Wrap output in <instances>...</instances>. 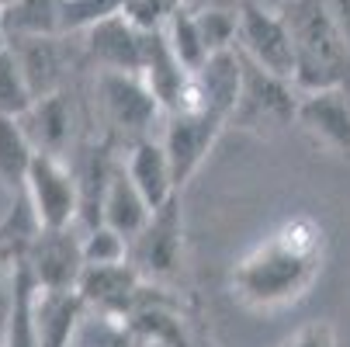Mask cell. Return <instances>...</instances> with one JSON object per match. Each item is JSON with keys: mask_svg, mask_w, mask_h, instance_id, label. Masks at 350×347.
<instances>
[{"mask_svg": "<svg viewBox=\"0 0 350 347\" xmlns=\"http://www.w3.org/2000/svg\"><path fill=\"white\" fill-rule=\"evenodd\" d=\"M149 202L139 194V188L129 181V174L122 167L111 170L108 184H105V194H101V226L115 229L125 243L146 226L149 219Z\"/></svg>", "mask_w": 350, "mask_h": 347, "instance_id": "obj_18", "label": "cell"}, {"mask_svg": "<svg viewBox=\"0 0 350 347\" xmlns=\"http://www.w3.org/2000/svg\"><path fill=\"white\" fill-rule=\"evenodd\" d=\"M11 4H14V0H0V14H4V11H8Z\"/></svg>", "mask_w": 350, "mask_h": 347, "instance_id": "obj_32", "label": "cell"}, {"mask_svg": "<svg viewBox=\"0 0 350 347\" xmlns=\"http://www.w3.org/2000/svg\"><path fill=\"white\" fill-rule=\"evenodd\" d=\"M14 264L4 250H0V316H8V306H11V288H14Z\"/></svg>", "mask_w": 350, "mask_h": 347, "instance_id": "obj_28", "label": "cell"}, {"mask_svg": "<svg viewBox=\"0 0 350 347\" xmlns=\"http://www.w3.org/2000/svg\"><path fill=\"white\" fill-rule=\"evenodd\" d=\"M163 118H167V129H163L160 146H163L170 174H174V188L184 191V184L208 160L226 122L215 115H205V112H174Z\"/></svg>", "mask_w": 350, "mask_h": 347, "instance_id": "obj_7", "label": "cell"}, {"mask_svg": "<svg viewBox=\"0 0 350 347\" xmlns=\"http://www.w3.org/2000/svg\"><path fill=\"white\" fill-rule=\"evenodd\" d=\"M0 42H8V28H4V14H0Z\"/></svg>", "mask_w": 350, "mask_h": 347, "instance_id": "obj_31", "label": "cell"}, {"mask_svg": "<svg viewBox=\"0 0 350 347\" xmlns=\"http://www.w3.org/2000/svg\"><path fill=\"white\" fill-rule=\"evenodd\" d=\"M281 347H336V330L326 320H312L306 326H298Z\"/></svg>", "mask_w": 350, "mask_h": 347, "instance_id": "obj_27", "label": "cell"}, {"mask_svg": "<svg viewBox=\"0 0 350 347\" xmlns=\"http://www.w3.org/2000/svg\"><path fill=\"white\" fill-rule=\"evenodd\" d=\"M25 268L35 288H77L83 274L80 236L73 226L66 229H42L25 254Z\"/></svg>", "mask_w": 350, "mask_h": 347, "instance_id": "obj_8", "label": "cell"}, {"mask_svg": "<svg viewBox=\"0 0 350 347\" xmlns=\"http://www.w3.org/2000/svg\"><path fill=\"white\" fill-rule=\"evenodd\" d=\"M326 4H329V11L336 18V28L343 31V38L350 45V0H326Z\"/></svg>", "mask_w": 350, "mask_h": 347, "instance_id": "obj_29", "label": "cell"}, {"mask_svg": "<svg viewBox=\"0 0 350 347\" xmlns=\"http://www.w3.org/2000/svg\"><path fill=\"white\" fill-rule=\"evenodd\" d=\"M31 160H35V150L21 122L11 115H0V188L8 194H18L25 188Z\"/></svg>", "mask_w": 350, "mask_h": 347, "instance_id": "obj_19", "label": "cell"}, {"mask_svg": "<svg viewBox=\"0 0 350 347\" xmlns=\"http://www.w3.org/2000/svg\"><path fill=\"white\" fill-rule=\"evenodd\" d=\"M31 316L38 347H73V337L87 316V303L77 288H35Z\"/></svg>", "mask_w": 350, "mask_h": 347, "instance_id": "obj_14", "label": "cell"}, {"mask_svg": "<svg viewBox=\"0 0 350 347\" xmlns=\"http://www.w3.org/2000/svg\"><path fill=\"white\" fill-rule=\"evenodd\" d=\"M31 299H35V281H31L25 261H18V264H14L11 306H8V316H4V347H38L35 316H31Z\"/></svg>", "mask_w": 350, "mask_h": 347, "instance_id": "obj_20", "label": "cell"}, {"mask_svg": "<svg viewBox=\"0 0 350 347\" xmlns=\"http://www.w3.org/2000/svg\"><path fill=\"white\" fill-rule=\"evenodd\" d=\"M35 101L31 90H28V80L18 66V56L8 42H0V115H11L18 118L28 105Z\"/></svg>", "mask_w": 350, "mask_h": 347, "instance_id": "obj_23", "label": "cell"}, {"mask_svg": "<svg viewBox=\"0 0 350 347\" xmlns=\"http://www.w3.org/2000/svg\"><path fill=\"white\" fill-rule=\"evenodd\" d=\"M0 347H4V316H0Z\"/></svg>", "mask_w": 350, "mask_h": 347, "instance_id": "obj_33", "label": "cell"}, {"mask_svg": "<svg viewBox=\"0 0 350 347\" xmlns=\"http://www.w3.org/2000/svg\"><path fill=\"white\" fill-rule=\"evenodd\" d=\"M139 80L146 83L149 94H153V101L160 105L163 115H174V112H184L187 108L191 70H184V63L174 56V49L167 45L163 31H146Z\"/></svg>", "mask_w": 350, "mask_h": 347, "instance_id": "obj_12", "label": "cell"}, {"mask_svg": "<svg viewBox=\"0 0 350 347\" xmlns=\"http://www.w3.org/2000/svg\"><path fill=\"white\" fill-rule=\"evenodd\" d=\"M174 4H177V0H122L118 14L129 25H135L139 31H160L167 25Z\"/></svg>", "mask_w": 350, "mask_h": 347, "instance_id": "obj_26", "label": "cell"}, {"mask_svg": "<svg viewBox=\"0 0 350 347\" xmlns=\"http://www.w3.org/2000/svg\"><path fill=\"white\" fill-rule=\"evenodd\" d=\"M295 122L326 150L350 153V90L329 87L298 94Z\"/></svg>", "mask_w": 350, "mask_h": 347, "instance_id": "obj_13", "label": "cell"}, {"mask_svg": "<svg viewBox=\"0 0 350 347\" xmlns=\"http://www.w3.org/2000/svg\"><path fill=\"white\" fill-rule=\"evenodd\" d=\"M326 233L316 219L295 216L254 243L232 264L229 288L254 313H278L302 303L323 271Z\"/></svg>", "mask_w": 350, "mask_h": 347, "instance_id": "obj_1", "label": "cell"}, {"mask_svg": "<svg viewBox=\"0 0 350 347\" xmlns=\"http://www.w3.org/2000/svg\"><path fill=\"white\" fill-rule=\"evenodd\" d=\"M125 261L142 274V281L163 285L184 268V205L180 194L167 198L160 209L149 212L146 226L129 240Z\"/></svg>", "mask_w": 350, "mask_h": 347, "instance_id": "obj_4", "label": "cell"}, {"mask_svg": "<svg viewBox=\"0 0 350 347\" xmlns=\"http://www.w3.org/2000/svg\"><path fill=\"white\" fill-rule=\"evenodd\" d=\"M4 28L8 35H63V0H14Z\"/></svg>", "mask_w": 350, "mask_h": 347, "instance_id": "obj_21", "label": "cell"}, {"mask_svg": "<svg viewBox=\"0 0 350 347\" xmlns=\"http://www.w3.org/2000/svg\"><path fill=\"white\" fill-rule=\"evenodd\" d=\"M139 347H153V344H139Z\"/></svg>", "mask_w": 350, "mask_h": 347, "instance_id": "obj_34", "label": "cell"}, {"mask_svg": "<svg viewBox=\"0 0 350 347\" xmlns=\"http://www.w3.org/2000/svg\"><path fill=\"white\" fill-rule=\"evenodd\" d=\"M8 45L14 49L31 97L63 90V77H66L63 35H8Z\"/></svg>", "mask_w": 350, "mask_h": 347, "instance_id": "obj_16", "label": "cell"}, {"mask_svg": "<svg viewBox=\"0 0 350 347\" xmlns=\"http://www.w3.org/2000/svg\"><path fill=\"white\" fill-rule=\"evenodd\" d=\"M97 94L108 122L135 139H146V129L163 115L139 73H97Z\"/></svg>", "mask_w": 350, "mask_h": 347, "instance_id": "obj_9", "label": "cell"}, {"mask_svg": "<svg viewBox=\"0 0 350 347\" xmlns=\"http://www.w3.org/2000/svg\"><path fill=\"white\" fill-rule=\"evenodd\" d=\"M38 233H42V226H38L31 205H28L25 191L11 194V209L4 212V219H0V250H4L11 261H25L28 246L35 243Z\"/></svg>", "mask_w": 350, "mask_h": 347, "instance_id": "obj_22", "label": "cell"}, {"mask_svg": "<svg viewBox=\"0 0 350 347\" xmlns=\"http://www.w3.org/2000/svg\"><path fill=\"white\" fill-rule=\"evenodd\" d=\"M291 35V87L306 90H350V45L336 28L326 0H284L278 8Z\"/></svg>", "mask_w": 350, "mask_h": 347, "instance_id": "obj_2", "label": "cell"}, {"mask_svg": "<svg viewBox=\"0 0 350 347\" xmlns=\"http://www.w3.org/2000/svg\"><path fill=\"white\" fill-rule=\"evenodd\" d=\"M191 8H226V0H184Z\"/></svg>", "mask_w": 350, "mask_h": 347, "instance_id": "obj_30", "label": "cell"}, {"mask_svg": "<svg viewBox=\"0 0 350 347\" xmlns=\"http://www.w3.org/2000/svg\"><path fill=\"white\" fill-rule=\"evenodd\" d=\"M191 11L208 56L222 53V49H236V8H191Z\"/></svg>", "mask_w": 350, "mask_h": 347, "instance_id": "obj_24", "label": "cell"}, {"mask_svg": "<svg viewBox=\"0 0 350 347\" xmlns=\"http://www.w3.org/2000/svg\"><path fill=\"white\" fill-rule=\"evenodd\" d=\"M122 170L139 188V194L149 202V209H160L167 198L180 194L174 188V174H170V164H167V153H163L160 139H149V136L146 139H135Z\"/></svg>", "mask_w": 350, "mask_h": 347, "instance_id": "obj_17", "label": "cell"}, {"mask_svg": "<svg viewBox=\"0 0 350 347\" xmlns=\"http://www.w3.org/2000/svg\"><path fill=\"white\" fill-rule=\"evenodd\" d=\"M239 80H243V56L236 49L212 53L191 73V94H187L184 112H205V115H215L226 122L232 105H236Z\"/></svg>", "mask_w": 350, "mask_h": 347, "instance_id": "obj_11", "label": "cell"}, {"mask_svg": "<svg viewBox=\"0 0 350 347\" xmlns=\"http://www.w3.org/2000/svg\"><path fill=\"white\" fill-rule=\"evenodd\" d=\"M80 35H83V53L94 60V66L101 73H139L146 31L129 25L122 14H108L101 21H94Z\"/></svg>", "mask_w": 350, "mask_h": 347, "instance_id": "obj_10", "label": "cell"}, {"mask_svg": "<svg viewBox=\"0 0 350 347\" xmlns=\"http://www.w3.org/2000/svg\"><path fill=\"white\" fill-rule=\"evenodd\" d=\"M236 53L281 80L291 83V35L278 8L239 0L236 4Z\"/></svg>", "mask_w": 350, "mask_h": 347, "instance_id": "obj_5", "label": "cell"}, {"mask_svg": "<svg viewBox=\"0 0 350 347\" xmlns=\"http://www.w3.org/2000/svg\"><path fill=\"white\" fill-rule=\"evenodd\" d=\"M21 191H25V198H28V205H31V212H35L42 229L77 226L80 188H77V174L66 167L63 157L35 153Z\"/></svg>", "mask_w": 350, "mask_h": 347, "instance_id": "obj_6", "label": "cell"}, {"mask_svg": "<svg viewBox=\"0 0 350 347\" xmlns=\"http://www.w3.org/2000/svg\"><path fill=\"white\" fill-rule=\"evenodd\" d=\"M295 105H298V90L288 80L243 60V80H239L236 105L226 118V129L278 136L295 122Z\"/></svg>", "mask_w": 350, "mask_h": 347, "instance_id": "obj_3", "label": "cell"}, {"mask_svg": "<svg viewBox=\"0 0 350 347\" xmlns=\"http://www.w3.org/2000/svg\"><path fill=\"white\" fill-rule=\"evenodd\" d=\"M28 142L35 153H49V157H63L73 142V105L66 90L35 97V101L18 115Z\"/></svg>", "mask_w": 350, "mask_h": 347, "instance_id": "obj_15", "label": "cell"}, {"mask_svg": "<svg viewBox=\"0 0 350 347\" xmlns=\"http://www.w3.org/2000/svg\"><path fill=\"white\" fill-rule=\"evenodd\" d=\"M80 254H83V268L122 264L125 254H129V243L108 226H94L80 236Z\"/></svg>", "mask_w": 350, "mask_h": 347, "instance_id": "obj_25", "label": "cell"}]
</instances>
